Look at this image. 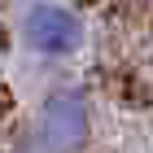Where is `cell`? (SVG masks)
I'll use <instances>...</instances> for the list:
<instances>
[{"label":"cell","instance_id":"cell-1","mask_svg":"<svg viewBox=\"0 0 153 153\" xmlns=\"http://www.w3.org/2000/svg\"><path fill=\"white\" fill-rule=\"evenodd\" d=\"M92 136V105L79 88H53L39 105L35 140L44 153H79Z\"/></svg>","mask_w":153,"mask_h":153},{"label":"cell","instance_id":"cell-2","mask_svg":"<svg viewBox=\"0 0 153 153\" xmlns=\"http://www.w3.org/2000/svg\"><path fill=\"white\" fill-rule=\"evenodd\" d=\"M22 39L39 57H70L83 44V22L74 9H66L57 0H35L22 13Z\"/></svg>","mask_w":153,"mask_h":153}]
</instances>
